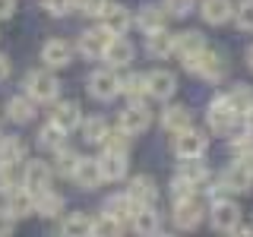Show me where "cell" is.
Returning a JSON list of instances; mask_svg holds the SVG:
<instances>
[{"mask_svg":"<svg viewBox=\"0 0 253 237\" xmlns=\"http://www.w3.org/2000/svg\"><path fill=\"white\" fill-rule=\"evenodd\" d=\"M247 67L253 70V47H250V51H247Z\"/></svg>","mask_w":253,"mask_h":237,"instance_id":"50","label":"cell"},{"mask_svg":"<svg viewBox=\"0 0 253 237\" xmlns=\"http://www.w3.org/2000/svg\"><path fill=\"white\" fill-rule=\"evenodd\" d=\"M130 225L136 234H158L162 231V218H158V212H152V205H139L136 215L130 218Z\"/></svg>","mask_w":253,"mask_h":237,"instance_id":"25","label":"cell"},{"mask_svg":"<svg viewBox=\"0 0 253 237\" xmlns=\"http://www.w3.org/2000/svg\"><path fill=\"white\" fill-rule=\"evenodd\" d=\"M6 212H10L13 218H26V215H32L35 212V193L32 190H26V187H13L10 193H6Z\"/></svg>","mask_w":253,"mask_h":237,"instance_id":"16","label":"cell"},{"mask_svg":"<svg viewBox=\"0 0 253 237\" xmlns=\"http://www.w3.org/2000/svg\"><path fill=\"white\" fill-rule=\"evenodd\" d=\"M177 177L190 180V184H193L196 190H200V187H206V180H209V171H206V164L200 161V158H190V161H184V164H180Z\"/></svg>","mask_w":253,"mask_h":237,"instance_id":"33","label":"cell"},{"mask_svg":"<svg viewBox=\"0 0 253 237\" xmlns=\"http://www.w3.org/2000/svg\"><path fill=\"white\" fill-rule=\"evenodd\" d=\"M101 26H105L111 35H126V29L133 26V16H130V10H124V6L108 3V10L101 13Z\"/></svg>","mask_w":253,"mask_h":237,"instance_id":"21","label":"cell"},{"mask_svg":"<svg viewBox=\"0 0 253 237\" xmlns=\"http://www.w3.org/2000/svg\"><path fill=\"white\" fill-rule=\"evenodd\" d=\"M76 6H79V13H85V16H101L108 10V0H76Z\"/></svg>","mask_w":253,"mask_h":237,"instance_id":"43","label":"cell"},{"mask_svg":"<svg viewBox=\"0 0 253 237\" xmlns=\"http://www.w3.org/2000/svg\"><path fill=\"white\" fill-rule=\"evenodd\" d=\"M171 196H174V202H177V199H187V196H196V187L190 184V180H184V177H174Z\"/></svg>","mask_w":253,"mask_h":237,"instance_id":"42","label":"cell"},{"mask_svg":"<svg viewBox=\"0 0 253 237\" xmlns=\"http://www.w3.org/2000/svg\"><path fill=\"white\" fill-rule=\"evenodd\" d=\"M51 120L60 126V130H76L79 123H83V111H79V105L76 101H57L54 105V111H51Z\"/></svg>","mask_w":253,"mask_h":237,"instance_id":"20","label":"cell"},{"mask_svg":"<svg viewBox=\"0 0 253 237\" xmlns=\"http://www.w3.org/2000/svg\"><path fill=\"white\" fill-rule=\"evenodd\" d=\"M162 126L168 133H180V130H187V126H193V114H190V108H184V105H174L168 111H162Z\"/></svg>","mask_w":253,"mask_h":237,"instance_id":"24","label":"cell"},{"mask_svg":"<svg viewBox=\"0 0 253 237\" xmlns=\"http://www.w3.org/2000/svg\"><path fill=\"white\" fill-rule=\"evenodd\" d=\"M146 92H149V85H146V73H126V76L121 79V95H126L130 101L146 98Z\"/></svg>","mask_w":253,"mask_h":237,"instance_id":"31","label":"cell"},{"mask_svg":"<svg viewBox=\"0 0 253 237\" xmlns=\"http://www.w3.org/2000/svg\"><path fill=\"white\" fill-rule=\"evenodd\" d=\"M165 10H168V16L184 19V16H190V10H193V0H168V3H165Z\"/></svg>","mask_w":253,"mask_h":237,"instance_id":"44","label":"cell"},{"mask_svg":"<svg viewBox=\"0 0 253 237\" xmlns=\"http://www.w3.org/2000/svg\"><path fill=\"white\" fill-rule=\"evenodd\" d=\"M22 158H26V142L19 136H0V161L19 164Z\"/></svg>","mask_w":253,"mask_h":237,"instance_id":"32","label":"cell"},{"mask_svg":"<svg viewBox=\"0 0 253 237\" xmlns=\"http://www.w3.org/2000/svg\"><path fill=\"white\" fill-rule=\"evenodd\" d=\"M180 60H184L187 73H196V76L209 79V82H218V79L228 73L225 57H221L218 51H212V47H200L196 54H187V57H180Z\"/></svg>","mask_w":253,"mask_h":237,"instance_id":"1","label":"cell"},{"mask_svg":"<svg viewBox=\"0 0 253 237\" xmlns=\"http://www.w3.org/2000/svg\"><path fill=\"white\" fill-rule=\"evenodd\" d=\"M121 231H124V221L108 215V212H101L98 218H92V234L95 237H117Z\"/></svg>","mask_w":253,"mask_h":237,"instance_id":"35","label":"cell"},{"mask_svg":"<svg viewBox=\"0 0 253 237\" xmlns=\"http://www.w3.org/2000/svg\"><path fill=\"white\" fill-rule=\"evenodd\" d=\"M13 221H16V218H13V215H10V212H6V209H3V212H0V237H3V234H10V231H13Z\"/></svg>","mask_w":253,"mask_h":237,"instance_id":"46","label":"cell"},{"mask_svg":"<svg viewBox=\"0 0 253 237\" xmlns=\"http://www.w3.org/2000/svg\"><path fill=\"white\" fill-rule=\"evenodd\" d=\"M16 184H19V168L10 161H0V193H10Z\"/></svg>","mask_w":253,"mask_h":237,"instance_id":"40","label":"cell"},{"mask_svg":"<svg viewBox=\"0 0 253 237\" xmlns=\"http://www.w3.org/2000/svg\"><path fill=\"white\" fill-rule=\"evenodd\" d=\"M6 117H10L13 123H29L32 117H35L32 98H26V95H13V98L6 101Z\"/></svg>","mask_w":253,"mask_h":237,"instance_id":"27","label":"cell"},{"mask_svg":"<svg viewBox=\"0 0 253 237\" xmlns=\"http://www.w3.org/2000/svg\"><path fill=\"white\" fill-rule=\"evenodd\" d=\"M200 47H206V38L203 32H180V35H174V54L177 57H187V54H196Z\"/></svg>","mask_w":253,"mask_h":237,"instance_id":"30","label":"cell"},{"mask_svg":"<svg viewBox=\"0 0 253 237\" xmlns=\"http://www.w3.org/2000/svg\"><path fill=\"white\" fill-rule=\"evenodd\" d=\"M89 95L98 101H111L121 95V79L114 76V70L105 67V70H95V73L89 76Z\"/></svg>","mask_w":253,"mask_h":237,"instance_id":"6","label":"cell"},{"mask_svg":"<svg viewBox=\"0 0 253 237\" xmlns=\"http://www.w3.org/2000/svg\"><path fill=\"white\" fill-rule=\"evenodd\" d=\"M241 120H244V130L253 133V108H250V111H244V114H241Z\"/></svg>","mask_w":253,"mask_h":237,"instance_id":"49","label":"cell"},{"mask_svg":"<svg viewBox=\"0 0 253 237\" xmlns=\"http://www.w3.org/2000/svg\"><path fill=\"white\" fill-rule=\"evenodd\" d=\"M146 51L152 54V57H171L174 54V32L168 29H152V32H146Z\"/></svg>","mask_w":253,"mask_h":237,"instance_id":"17","label":"cell"},{"mask_svg":"<svg viewBox=\"0 0 253 237\" xmlns=\"http://www.w3.org/2000/svg\"><path fill=\"white\" fill-rule=\"evenodd\" d=\"M26 92L32 101H57L60 95V79L51 73V70H32L26 76Z\"/></svg>","mask_w":253,"mask_h":237,"instance_id":"2","label":"cell"},{"mask_svg":"<svg viewBox=\"0 0 253 237\" xmlns=\"http://www.w3.org/2000/svg\"><path fill=\"white\" fill-rule=\"evenodd\" d=\"M10 57H6V54H0V82H3V79H10Z\"/></svg>","mask_w":253,"mask_h":237,"instance_id":"48","label":"cell"},{"mask_svg":"<svg viewBox=\"0 0 253 237\" xmlns=\"http://www.w3.org/2000/svg\"><path fill=\"white\" fill-rule=\"evenodd\" d=\"M42 60H44V67H51V70L70 67L73 47H70V41H63V38H51V41H44V47H42Z\"/></svg>","mask_w":253,"mask_h":237,"instance_id":"15","label":"cell"},{"mask_svg":"<svg viewBox=\"0 0 253 237\" xmlns=\"http://www.w3.org/2000/svg\"><path fill=\"white\" fill-rule=\"evenodd\" d=\"M218 187H221V190H228V193H250V187H253V174H250V168H247L244 161H234L231 168L221 171Z\"/></svg>","mask_w":253,"mask_h":237,"instance_id":"8","label":"cell"},{"mask_svg":"<svg viewBox=\"0 0 253 237\" xmlns=\"http://www.w3.org/2000/svg\"><path fill=\"white\" fill-rule=\"evenodd\" d=\"M51 177H54V168L44 161H29L26 171H22V187L32 190V193H42V190L51 187Z\"/></svg>","mask_w":253,"mask_h":237,"instance_id":"14","label":"cell"},{"mask_svg":"<svg viewBox=\"0 0 253 237\" xmlns=\"http://www.w3.org/2000/svg\"><path fill=\"white\" fill-rule=\"evenodd\" d=\"M149 123H152V114H149V108L142 105V101H130V105L121 111V120H117V126H121L124 133H130V136L146 133Z\"/></svg>","mask_w":253,"mask_h":237,"instance_id":"5","label":"cell"},{"mask_svg":"<svg viewBox=\"0 0 253 237\" xmlns=\"http://www.w3.org/2000/svg\"><path fill=\"white\" fill-rule=\"evenodd\" d=\"M105 146H111V149H124V152H126V146H130V133H124L121 126H117V130H108Z\"/></svg>","mask_w":253,"mask_h":237,"instance_id":"45","label":"cell"},{"mask_svg":"<svg viewBox=\"0 0 253 237\" xmlns=\"http://www.w3.org/2000/svg\"><path fill=\"white\" fill-rule=\"evenodd\" d=\"M165 22H168V10H165V6H155V3L142 6V10H139V16H136V26H139L142 32L162 29Z\"/></svg>","mask_w":253,"mask_h":237,"instance_id":"29","label":"cell"},{"mask_svg":"<svg viewBox=\"0 0 253 237\" xmlns=\"http://www.w3.org/2000/svg\"><path fill=\"white\" fill-rule=\"evenodd\" d=\"M203 202L196 199V196H187V199H177L174 202V225L184 228V231H193V228H200L203 221Z\"/></svg>","mask_w":253,"mask_h":237,"instance_id":"9","label":"cell"},{"mask_svg":"<svg viewBox=\"0 0 253 237\" xmlns=\"http://www.w3.org/2000/svg\"><path fill=\"white\" fill-rule=\"evenodd\" d=\"M133 54L136 51H133V44L126 41L124 35H111L105 51H101V60H105L111 70H121V67H130L133 63Z\"/></svg>","mask_w":253,"mask_h":237,"instance_id":"7","label":"cell"},{"mask_svg":"<svg viewBox=\"0 0 253 237\" xmlns=\"http://www.w3.org/2000/svg\"><path fill=\"white\" fill-rule=\"evenodd\" d=\"M136 209H139V205L130 199V193H124V196L114 193V196H108V202H105V212H108V215H114V218H121L124 225L136 215Z\"/></svg>","mask_w":253,"mask_h":237,"instance_id":"26","label":"cell"},{"mask_svg":"<svg viewBox=\"0 0 253 237\" xmlns=\"http://www.w3.org/2000/svg\"><path fill=\"white\" fill-rule=\"evenodd\" d=\"M35 212L42 218H57L60 212H63V196L54 193L51 187L42 190V193H35Z\"/></svg>","mask_w":253,"mask_h":237,"instance_id":"23","label":"cell"},{"mask_svg":"<svg viewBox=\"0 0 253 237\" xmlns=\"http://www.w3.org/2000/svg\"><path fill=\"white\" fill-rule=\"evenodd\" d=\"M146 85H149V95L158 101H168L174 92H177V76L171 70H152L146 76Z\"/></svg>","mask_w":253,"mask_h":237,"instance_id":"13","label":"cell"},{"mask_svg":"<svg viewBox=\"0 0 253 237\" xmlns=\"http://www.w3.org/2000/svg\"><path fill=\"white\" fill-rule=\"evenodd\" d=\"M70 177L76 180L79 190H95L101 180H105L101 177V168H98V158H83V155L76 158V168H73Z\"/></svg>","mask_w":253,"mask_h":237,"instance_id":"11","label":"cell"},{"mask_svg":"<svg viewBox=\"0 0 253 237\" xmlns=\"http://www.w3.org/2000/svg\"><path fill=\"white\" fill-rule=\"evenodd\" d=\"M60 234H67V237H89L92 234V218L85 215V212H73V215H67L60 221Z\"/></svg>","mask_w":253,"mask_h":237,"instance_id":"28","label":"cell"},{"mask_svg":"<svg viewBox=\"0 0 253 237\" xmlns=\"http://www.w3.org/2000/svg\"><path fill=\"white\" fill-rule=\"evenodd\" d=\"M200 13L209 26H221V22H228L234 16V3L231 0H203Z\"/></svg>","mask_w":253,"mask_h":237,"instance_id":"22","label":"cell"},{"mask_svg":"<svg viewBox=\"0 0 253 237\" xmlns=\"http://www.w3.org/2000/svg\"><path fill=\"white\" fill-rule=\"evenodd\" d=\"M63 136H67V130H60L54 120H47L42 130H38V146H42V149H51V152H54V149L63 146Z\"/></svg>","mask_w":253,"mask_h":237,"instance_id":"36","label":"cell"},{"mask_svg":"<svg viewBox=\"0 0 253 237\" xmlns=\"http://www.w3.org/2000/svg\"><path fill=\"white\" fill-rule=\"evenodd\" d=\"M76 6V0H42V10H47L51 16H67Z\"/></svg>","mask_w":253,"mask_h":237,"instance_id":"41","label":"cell"},{"mask_svg":"<svg viewBox=\"0 0 253 237\" xmlns=\"http://www.w3.org/2000/svg\"><path fill=\"white\" fill-rule=\"evenodd\" d=\"M76 152L73 149H67V142H63L60 149H54V174H60V177H70L76 168Z\"/></svg>","mask_w":253,"mask_h":237,"instance_id":"37","label":"cell"},{"mask_svg":"<svg viewBox=\"0 0 253 237\" xmlns=\"http://www.w3.org/2000/svg\"><path fill=\"white\" fill-rule=\"evenodd\" d=\"M231 19L237 22V29H241V32H253V0H244L241 6H234Z\"/></svg>","mask_w":253,"mask_h":237,"instance_id":"39","label":"cell"},{"mask_svg":"<svg viewBox=\"0 0 253 237\" xmlns=\"http://www.w3.org/2000/svg\"><path fill=\"white\" fill-rule=\"evenodd\" d=\"M206 117H209V126L215 133H231L237 120H241V114L231 108V101H228V95H218V98L209 101V111H206Z\"/></svg>","mask_w":253,"mask_h":237,"instance_id":"3","label":"cell"},{"mask_svg":"<svg viewBox=\"0 0 253 237\" xmlns=\"http://www.w3.org/2000/svg\"><path fill=\"white\" fill-rule=\"evenodd\" d=\"M98 168H101V177H105V180H121V177H126V168H130L126 152H124V149L105 146V152L98 155Z\"/></svg>","mask_w":253,"mask_h":237,"instance_id":"10","label":"cell"},{"mask_svg":"<svg viewBox=\"0 0 253 237\" xmlns=\"http://www.w3.org/2000/svg\"><path fill=\"white\" fill-rule=\"evenodd\" d=\"M237 221H241V209H237V202L225 199V196L212 202V225H215V231H234Z\"/></svg>","mask_w":253,"mask_h":237,"instance_id":"12","label":"cell"},{"mask_svg":"<svg viewBox=\"0 0 253 237\" xmlns=\"http://www.w3.org/2000/svg\"><path fill=\"white\" fill-rule=\"evenodd\" d=\"M111 32L101 26V29H85L83 35H79V54L83 57H101V51H105Z\"/></svg>","mask_w":253,"mask_h":237,"instance_id":"18","label":"cell"},{"mask_svg":"<svg viewBox=\"0 0 253 237\" xmlns=\"http://www.w3.org/2000/svg\"><path fill=\"white\" fill-rule=\"evenodd\" d=\"M16 13V0H0V19H10Z\"/></svg>","mask_w":253,"mask_h":237,"instance_id":"47","label":"cell"},{"mask_svg":"<svg viewBox=\"0 0 253 237\" xmlns=\"http://www.w3.org/2000/svg\"><path fill=\"white\" fill-rule=\"evenodd\" d=\"M79 126H83V139L85 142H92V146H105V139H108L105 117H89V120H83Z\"/></svg>","mask_w":253,"mask_h":237,"instance_id":"34","label":"cell"},{"mask_svg":"<svg viewBox=\"0 0 253 237\" xmlns=\"http://www.w3.org/2000/svg\"><path fill=\"white\" fill-rule=\"evenodd\" d=\"M206 146H209L206 133L193 130V126L174 133V152H177V158H184V161H190V158H203L206 155Z\"/></svg>","mask_w":253,"mask_h":237,"instance_id":"4","label":"cell"},{"mask_svg":"<svg viewBox=\"0 0 253 237\" xmlns=\"http://www.w3.org/2000/svg\"><path fill=\"white\" fill-rule=\"evenodd\" d=\"M126 193H130V199L136 205H155L158 199V187L152 177H146V174H139V177L130 180V187H126Z\"/></svg>","mask_w":253,"mask_h":237,"instance_id":"19","label":"cell"},{"mask_svg":"<svg viewBox=\"0 0 253 237\" xmlns=\"http://www.w3.org/2000/svg\"><path fill=\"white\" fill-rule=\"evenodd\" d=\"M228 101H231V108L237 111V114H244V111L253 108V89H247V85H237V89L228 92Z\"/></svg>","mask_w":253,"mask_h":237,"instance_id":"38","label":"cell"}]
</instances>
